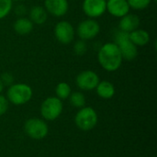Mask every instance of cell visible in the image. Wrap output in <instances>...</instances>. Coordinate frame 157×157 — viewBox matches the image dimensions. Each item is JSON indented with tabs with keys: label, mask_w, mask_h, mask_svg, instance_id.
<instances>
[{
	"label": "cell",
	"mask_w": 157,
	"mask_h": 157,
	"mask_svg": "<svg viewBox=\"0 0 157 157\" xmlns=\"http://www.w3.org/2000/svg\"><path fill=\"white\" fill-rule=\"evenodd\" d=\"M98 60L104 70L114 72L121 67L123 58L115 42H107L99 49Z\"/></svg>",
	"instance_id": "obj_1"
},
{
	"label": "cell",
	"mask_w": 157,
	"mask_h": 157,
	"mask_svg": "<svg viewBox=\"0 0 157 157\" xmlns=\"http://www.w3.org/2000/svg\"><path fill=\"white\" fill-rule=\"evenodd\" d=\"M32 95V88L29 85L23 83L12 84L7 89L6 98L8 102L19 106L28 103L31 99Z\"/></svg>",
	"instance_id": "obj_2"
},
{
	"label": "cell",
	"mask_w": 157,
	"mask_h": 157,
	"mask_svg": "<svg viewBox=\"0 0 157 157\" xmlns=\"http://www.w3.org/2000/svg\"><path fill=\"white\" fill-rule=\"evenodd\" d=\"M115 43L121 51L123 60L132 61L137 57V46L133 44L129 37V33L117 30L115 33Z\"/></svg>",
	"instance_id": "obj_3"
},
{
	"label": "cell",
	"mask_w": 157,
	"mask_h": 157,
	"mask_svg": "<svg viewBox=\"0 0 157 157\" xmlns=\"http://www.w3.org/2000/svg\"><path fill=\"white\" fill-rule=\"evenodd\" d=\"M75 122L81 131H91L98 123V114L93 108L83 107L76 113L75 117Z\"/></svg>",
	"instance_id": "obj_4"
},
{
	"label": "cell",
	"mask_w": 157,
	"mask_h": 157,
	"mask_svg": "<svg viewBox=\"0 0 157 157\" xmlns=\"http://www.w3.org/2000/svg\"><path fill=\"white\" fill-rule=\"evenodd\" d=\"M63 112L62 100L57 97L47 98L40 106V114L46 121H54Z\"/></svg>",
	"instance_id": "obj_5"
},
{
	"label": "cell",
	"mask_w": 157,
	"mask_h": 157,
	"mask_svg": "<svg viewBox=\"0 0 157 157\" xmlns=\"http://www.w3.org/2000/svg\"><path fill=\"white\" fill-rule=\"evenodd\" d=\"M24 131L29 137L34 140H41L45 138L49 132V128L47 123L39 118L29 119L25 125Z\"/></svg>",
	"instance_id": "obj_6"
},
{
	"label": "cell",
	"mask_w": 157,
	"mask_h": 157,
	"mask_svg": "<svg viewBox=\"0 0 157 157\" xmlns=\"http://www.w3.org/2000/svg\"><path fill=\"white\" fill-rule=\"evenodd\" d=\"M100 31V26L98 21L93 18H88L83 20L79 23L77 27V34L79 38L83 40H92Z\"/></svg>",
	"instance_id": "obj_7"
},
{
	"label": "cell",
	"mask_w": 157,
	"mask_h": 157,
	"mask_svg": "<svg viewBox=\"0 0 157 157\" xmlns=\"http://www.w3.org/2000/svg\"><path fill=\"white\" fill-rule=\"evenodd\" d=\"M99 76L91 70H86L78 74L75 79L77 86L85 91H90L96 89L97 86L99 83Z\"/></svg>",
	"instance_id": "obj_8"
},
{
	"label": "cell",
	"mask_w": 157,
	"mask_h": 157,
	"mask_svg": "<svg viewBox=\"0 0 157 157\" xmlns=\"http://www.w3.org/2000/svg\"><path fill=\"white\" fill-rule=\"evenodd\" d=\"M56 40L62 44H69L75 37V29L71 23L63 20L56 24L54 28Z\"/></svg>",
	"instance_id": "obj_9"
},
{
	"label": "cell",
	"mask_w": 157,
	"mask_h": 157,
	"mask_svg": "<svg viewBox=\"0 0 157 157\" xmlns=\"http://www.w3.org/2000/svg\"><path fill=\"white\" fill-rule=\"evenodd\" d=\"M107 10V0H84L83 11L90 18L101 17Z\"/></svg>",
	"instance_id": "obj_10"
},
{
	"label": "cell",
	"mask_w": 157,
	"mask_h": 157,
	"mask_svg": "<svg viewBox=\"0 0 157 157\" xmlns=\"http://www.w3.org/2000/svg\"><path fill=\"white\" fill-rule=\"evenodd\" d=\"M44 8L53 17H60L67 13L69 4L67 0H45Z\"/></svg>",
	"instance_id": "obj_11"
},
{
	"label": "cell",
	"mask_w": 157,
	"mask_h": 157,
	"mask_svg": "<svg viewBox=\"0 0 157 157\" xmlns=\"http://www.w3.org/2000/svg\"><path fill=\"white\" fill-rule=\"evenodd\" d=\"M127 0H107V10L116 17H122L130 11Z\"/></svg>",
	"instance_id": "obj_12"
},
{
	"label": "cell",
	"mask_w": 157,
	"mask_h": 157,
	"mask_svg": "<svg viewBox=\"0 0 157 157\" xmlns=\"http://www.w3.org/2000/svg\"><path fill=\"white\" fill-rule=\"evenodd\" d=\"M140 25V18L134 14H127L121 17L119 23V29L121 31L130 33L138 29Z\"/></svg>",
	"instance_id": "obj_13"
},
{
	"label": "cell",
	"mask_w": 157,
	"mask_h": 157,
	"mask_svg": "<svg viewBox=\"0 0 157 157\" xmlns=\"http://www.w3.org/2000/svg\"><path fill=\"white\" fill-rule=\"evenodd\" d=\"M48 18V12L43 6H34L29 11V19L33 24L42 25Z\"/></svg>",
	"instance_id": "obj_14"
},
{
	"label": "cell",
	"mask_w": 157,
	"mask_h": 157,
	"mask_svg": "<svg viewBox=\"0 0 157 157\" xmlns=\"http://www.w3.org/2000/svg\"><path fill=\"white\" fill-rule=\"evenodd\" d=\"M129 37H130L131 40L133 42V44H135L137 47L138 46H145L150 41V34L148 33V31H146L144 29H137L130 32Z\"/></svg>",
	"instance_id": "obj_15"
},
{
	"label": "cell",
	"mask_w": 157,
	"mask_h": 157,
	"mask_svg": "<svg viewBox=\"0 0 157 157\" xmlns=\"http://www.w3.org/2000/svg\"><path fill=\"white\" fill-rule=\"evenodd\" d=\"M96 90L98 97L104 99H109L115 95V86L109 81H99Z\"/></svg>",
	"instance_id": "obj_16"
},
{
	"label": "cell",
	"mask_w": 157,
	"mask_h": 157,
	"mask_svg": "<svg viewBox=\"0 0 157 157\" xmlns=\"http://www.w3.org/2000/svg\"><path fill=\"white\" fill-rule=\"evenodd\" d=\"M14 30L19 35H27L33 29V23L29 18L19 17L14 23Z\"/></svg>",
	"instance_id": "obj_17"
},
{
	"label": "cell",
	"mask_w": 157,
	"mask_h": 157,
	"mask_svg": "<svg viewBox=\"0 0 157 157\" xmlns=\"http://www.w3.org/2000/svg\"><path fill=\"white\" fill-rule=\"evenodd\" d=\"M55 93H56V96L59 99H61V100L66 99L69 98V96L72 93L71 86L65 82H61L56 86Z\"/></svg>",
	"instance_id": "obj_18"
},
{
	"label": "cell",
	"mask_w": 157,
	"mask_h": 157,
	"mask_svg": "<svg viewBox=\"0 0 157 157\" xmlns=\"http://www.w3.org/2000/svg\"><path fill=\"white\" fill-rule=\"evenodd\" d=\"M70 103L73 107L81 109L86 105V98L83 93L81 92H73L69 96Z\"/></svg>",
	"instance_id": "obj_19"
},
{
	"label": "cell",
	"mask_w": 157,
	"mask_h": 157,
	"mask_svg": "<svg viewBox=\"0 0 157 157\" xmlns=\"http://www.w3.org/2000/svg\"><path fill=\"white\" fill-rule=\"evenodd\" d=\"M13 0H0V19L6 17L11 11Z\"/></svg>",
	"instance_id": "obj_20"
},
{
	"label": "cell",
	"mask_w": 157,
	"mask_h": 157,
	"mask_svg": "<svg viewBox=\"0 0 157 157\" xmlns=\"http://www.w3.org/2000/svg\"><path fill=\"white\" fill-rule=\"evenodd\" d=\"M152 0H127L130 7L135 9V10H143L146 8L150 4Z\"/></svg>",
	"instance_id": "obj_21"
},
{
	"label": "cell",
	"mask_w": 157,
	"mask_h": 157,
	"mask_svg": "<svg viewBox=\"0 0 157 157\" xmlns=\"http://www.w3.org/2000/svg\"><path fill=\"white\" fill-rule=\"evenodd\" d=\"M74 51L77 55L85 54L87 51V46H86V43L85 42V40H81L76 41L74 45Z\"/></svg>",
	"instance_id": "obj_22"
},
{
	"label": "cell",
	"mask_w": 157,
	"mask_h": 157,
	"mask_svg": "<svg viewBox=\"0 0 157 157\" xmlns=\"http://www.w3.org/2000/svg\"><path fill=\"white\" fill-rule=\"evenodd\" d=\"M0 79L4 86H11L14 82V77L10 73H3L0 76Z\"/></svg>",
	"instance_id": "obj_23"
},
{
	"label": "cell",
	"mask_w": 157,
	"mask_h": 157,
	"mask_svg": "<svg viewBox=\"0 0 157 157\" xmlns=\"http://www.w3.org/2000/svg\"><path fill=\"white\" fill-rule=\"evenodd\" d=\"M8 109V100L6 97L0 95V116L4 115Z\"/></svg>",
	"instance_id": "obj_24"
},
{
	"label": "cell",
	"mask_w": 157,
	"mask_h": 157,
	"mask_svg": "<svg viewBox=\"0 0 157 157\" xmlns=\"http://www.w3.org/2000/svg\"><path fill=\"white\" fill-rule=\"evenodd\" d=\"M26 6H17V8H16V12H17V14H18L19 16H21V15H23L25 12H26V8H25Z\"/></svg>",
	"instance_id": "obj_25"
},
{
	"label": "cell",
	"mask_w": 157,
	"mask_h": 157,
	"mask_svg": "<svg viewBox=\"0 0 157 157\" xmlns=\"http://www.w3.org/2000/svg\"><path fill=\"white\" fill-rule=\"evenodd\" d=\"M3 88H4V85H3V83H2V81H1V79H0V94H1V92L3 91Z\"/></svg>",
	"instance_id": "obj_26"
},
{
	"label": "cell",
	"mask_w": 157,
	"mask_h": 157,
	"mask_svg": "<svg viewBox=\"0 0 157 157\" xmlns=\"http://www.w3.org/2000/svg\"><path fill=\"white\" fill-rule=\"evenodd\" d=\"M154 1H155V2H156V0H154Z\"/></svg>",
	"instance_id": "obj_27"
},
{
	"label": "cell",
	"mask_w": 157,
	"mask_h": 157,
	"mask_svg": "<svg viewBox=\"0 0 157 157\" xmlns=\"http://www.w3.org/2000/svg\"><path fill=\"white\" fill-rule=\"evenodd\" d=\"M17 1H19V0H17Z\"/></svg>",
	"instance_id": "obj_28"
},
{
	"label": "cell",
	"mask_w": 157,
	"mask_h": 157,
	"mask_svg": "<svg viewBox=\"0 0 157 157\" xmlns=\"http://www.w3.org/2000/svg\"><path fill=\"white\" fill-rule=\"evenodd\" d=\"M154 157H155V156H154Z\"/></svg>",
	"instance_id": "obj_29"
}]
</instances>
